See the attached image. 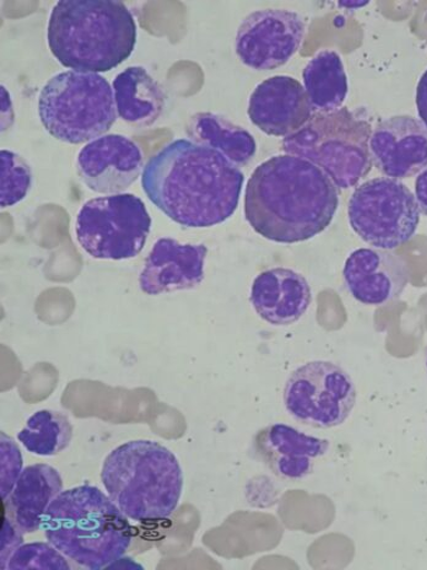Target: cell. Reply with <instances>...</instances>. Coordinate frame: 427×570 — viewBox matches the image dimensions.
I'll return each mask as SVG.
<instances>
[{
    "label": "cell",
    "mask_w": 427,
    "mask_h": 570,
    "mask_svg": "<svg viewBox=\"0 0 427 570\" xmlns=\"http://www.w3.org/2000/svg\"><path fill=\"white\" fill-rule=\"evenodd\" d=\"M256 455L276 476L300 481L310 474L315 461L326 455L327 439L305 434L287 424H271L259 431L254 441Z\"/></svg>",
    "instance_id": "e0dca14e"
},
{
    "label": "cell",
    "mask_w": 427,
    "mask_h": 570,
    "mask_svg": "<svg viewBox=\"0 0 427 570\" xmlns=\"http://www.w3.org/2000/svg\"><path fill=\"white\" fill-rule=\"evenodd\" d=\"M371 125L347 107L314 114L298 132L282 140L289 156L311 161L340 189L358 185L371 171Z\"/></svg>",
    "instance_id": "8992f818"
},
{
    "label": "cell",
    "mask_w": 427,
    "mask_h": 570,
    "mask_svg": "<svg viewBox=\"0 0 427 570\" xmlns=\"http://www.w3.org/2000/svg\"><path fill=\"white\" fill-rule=\"evenodd\" d=\"M22 532L17 528L13 521L3 514L2 522V568L4 569L9 558L22 544Z\"/></svg>",
    "instance_id": "4316f807"
},
{
    "label": "cell",
    "mask_w": 427,
    "mask_h": 570,
    "mask_svg": "<svg viewBox=\"0 0 427 570\" xmlns=\"http://www.w3.org/2000/svg\"><path fill=\"white\" fill-rule=\"evenodd\" d=\"M415 198L418 200L420 210L427 217V166L415 181Z\"/></svg>",
    "instance_id": "f1b7e54d"
},
{
    "label": "cell",
    "mask_w": 427,
    "mask_h": 570,
    "mask_svg": "<svg viewBox=\"0 0 427 570\" xmlns=\"http://www.w3.org/2000/svg\"><path fill=\"white\" fill-rule=\"evenodd\" d=\"M186 132L197 145L217 150L239 168L251 161L257 153L254 136L218 114H196L189 118Z\"/></svg>",
    "instance_id": "44dd1931"
},
{
    "label": "cell",
    "mask_w": 427,
    "mask_h": 570,
    "mask_svg": "<svg viewBox=\"0 0 427 570\" xmlns=\"http://www.w3.org/2000/svg\"><path fill=\"white\" fill-rule=\"evenodd\" d=\"M32 181L31 166L20 154L8 149L0 151V207L20 204L31 191Z\"/></svg>",
    "instance_id": "cb8c5ba5"
},
{
    "label": "cell",
    "mask_w": 427,
    "mask_h": 570,
    "mask_svg": "<svg viewBox=\"0 0 427 570\" xmlns=\"http://www.w3.org/2000/svg\"><path fill=\"white\" fill-rule=\"evenodd\" d=\"M371 159L378 171L403 180L427 166V128L411 116H395L379 124L370 139Z\"/></svg>",
    "instance_id": "9a60e30c"
},
{
    "label": "cell",
    "mask_w": 427,
    "mask_h": 570,
    "mask_svg": "<svg viewBox=\"0 0 427 570\" xmlns=\"http://www.w3.org/2000/svg\"><path fill=\"white\" fill-rule=\"evenodd\" d=\"M249 301L266 323L290 326L306 314L312 302L310 284L300 273L288 268H272L254 281Z\"/></svg>",
    "instance_id": "ac0fdd59"
},
{
    "label": "cell",
    "mask_w": 427,
    "mask_h": 570,
    "mask_svg": "<svg viewBox=\"0 0 427 570\" xmlns=\"http://www.w3.org/2000/svg\"><path fill=\"white\" fill-rule=\"evenodd\" d=\"M338 206L337 186L326 173L289 154L257 166L245 193L248 224L279 244L302 243L325 232Z\"/></svg>",
    "instance_id": "7a4b0ae2"
},
{
    "label": "cell",
    "mask_w": 427,
    "mask_h": 570,
    "mask_svg": "<svg viewBox=\"0 0 427 570\" xmlns=\"http://www.w3.org/2000/svg\"><path fill=\"white\" fill-rule=\"evenodd\" d=\"M39 116L53 138L75 146L90 142L117 121L113 88L97 73L62 71L42 88Z\"/></svg>",
    "instance_id": "52a82bcc"
},
{
    "label": "cell",
    "mask_w": 427,
    "mask_h": 570,
    "mask_svg": "<svg viewBox=\"0 0 427 570\" xmlns=\"http://www.w3.org/2000/svg\"><path fill=\"white\" fill-rule=\"evenodd\" d=\"M2 501L13 491L22 472V458L13 439L2 433Z\"/></svg>",
    "instance_id": "484cf974"
},
{
    "label": "cell",
    "mask_w": 427,
    "mask_h": 570,
    "mask_svg": "<svg viewBox=\"0 0 427 570\" xmlns=\"http://www.w3.org/2000/svg\"><path fill=\"white\" fill-rule=\"evenodd\" d=\"M344 282L355 301L383 306L399 298L409 282L405 261L387 249L359 248L347 259Z\"/></svg>",
    "instance_id": "5bb4252c"
},
{
    "label": "cell",
    "mask_w": 427,
    "mask_h": 570,
    "mask_svg": "<svg viewBox=\"0 0 427 570\" xmlns=\"http://www.w3.org/2000/svg\"><path fill=\"white\" fill-rule=\"evenodd\" d=\"M417 107L420 120L427 128V70L420 78L417 88Z\"/></svg>",
    "instance_id": "83f0119b"
},
{
    "label": "cell",
    "mask_w": 427,
    "mask_h": 570,
    "mask_svg": "<svg viewBox=\"0 0 427 570\" xmlns=\"http://www.w3.org/2000/svg\"><path fill=\"white\" fill-rule=\"evenodd\" d=\"M101 481L111 501L130 520L170 518L183 493V470L171 450L132 441L106 456Z\"/></svg>",
    "instance_id": "5b68a950"
},
{
    "label": "cell",
    "mask_w": 427,
    "mask_h": 570,
    "mask_svg": "<svg viewBox=\"0 0 427 570\" xmlns=\"http://www.w3.org/2000/svg\"><path fill=\"white\" fill-rule=\"evenodd\" d=\"M41 529L69 561L90 570L120 561L133 539L128 518L109 495L90 484L59 494Z\"/></svg>",
    "instance_id": "277c9868"
},
{
    "label": "cell",
    "mask_w": 427,
    "mask_h": 570,
    "mask_svg": "<svg viewBox=\"0 0 427 570\" xmlns=\"http://www.w3.org/2000/svg\"><path fill=\"white\" fill-rule=\"evenodd\" d=\"M425 363H426V370H427V348H426V355H425Z\"/></svg>",
    "instance_id": "4dcf8cb0"
},
{
    "label": "cell",
    "mask_w": 427,
    "mask_h": 570,
    "mask_svg": "<svg viewBox=\"0 0 427 570\" xmlns=\"http://www.w3.org/2000/svg\"><path fill=\"white\" fill-rule=\"evenodd\" d=\"M306 33L305 19L287 9H264L247 16L236 35V53L255 70L287 65L298 53Z\"/></svg>",
    "instance_id": "8fae6325"
},
{
    "label": "cell",
    "mask_w": 427,
    "mask_h": 570,
    "mask_svg": "<svg viewBox=\"0 0 427 570\" xmlns=\"http://www.w3.org/2000/svg\"><path fill=\"white\" fill-rule=\"evenodd\" d=\"M150 229L151 218L145 202L132 194L90 199L76 219L77 242L97 259L137 257L147 244Z\"/></svg>",
    "instance_id": "ba28073f"
},
{
    "label": "cell",
    "mask_w": 427,
    "mask_h": 570,
    "mask_svg": "<svg viewBox=\"0 0 427 570\" xmlns=\"http://www.w3.org/2000/svg\"><path fill=\"white\" fill-rule=\"evenodd\" d=\"M356 403L351 376L335 363L317 361L296 370L284 389V405L304 425L329 430L349 419Z\"/></svg>",
    "instance_id": "30bf717a"
},
{
    "label": "cell",
    "mask_w": 427,
    "mask_h": 570,
    "mask_svg": "<svg viewBox=\"0 0 427 570\" xmlns=\"http://www.w3.org/2000/svg\"><path fill=\"white\" fill-rule=\"evenodd\" d=\"M132 11L117 0H61L52 9L47 41L57 61L81 73H106L132 56Z\"/></svg>",
    "instance_id": "3957f363"
},
{
    "label": "cell",
    "mask_w": 427,
    "mask_h": 570,
    "mask_svg": "<svg viewBox=\"0 0 427 570\" xmlns=\"http://www.w3.org/2000/svg\"><path fill=\"white\" fill-rule=\"evenodd\" d=\"M73 432V425L64 413L41 410L31 415L18 439L32 455L52 458L70 445Z\"/></svg>",
    "instance_id": "603a6c76"
},
{
    "label": "cell",
    "mask_w": 427,
    "mask_h": 570,
    "mask_svg": "<svg viewBox=\"0 0 427 570\" xmlns=\"http://www.w3.org/2000/svg\"><path fill=\"white\" fill-rule=\"evenodd\" d=\"M208 248L203 244H181L162 237L152 246L139 276V287L160 295L198 287L205 279Z\"/></svg>",
    "instance_id": "2e32d148"
},
{
    "label": "cell",
    "mask_w": 427,
    "mask_h": 570,
    "mask_svg": "<svg viewBox=\"0 0 427 570\" xmlns=\"http://www.w3.org/2000/svg\"><path fill=\"white\" fill-rule=\"evenodd\" d=\"M304 88L314 114H331L341 109L349 86L340 56L322 51L304 69Z\"/></svg>",
    "instance_id": "7402d4cb"
},
{
    "label": "cell",
    "mask_w": 427,
    "mask_h": 570,
    "mask_svg": "<svg viewBox=\"0 0 427 570\" xmlns=\"http://www.w3.org/2000/svg\"><path fill=\"white\" fill-rule=\"evenodd\" d=\"M348 217L351 229L366 244L395 249L417 233L420 208L410 189L399 180L378 177L355 189Z\"/></svg>",
    "instance_id": "9c48e42d"
},
{
    "label": "cell",
    "mask_w": 427,
    "mask_h": 570,
    "mask_svg": "<svg viewBox=\"0 0 427 570\" xmlns=\"http://www.w3.org/2000/svg\"><path fill=\"white\" fill-rule=\"evenodd\" d=\"M115 102L118 116L138 128L156 124L162 115L166 92L145 67H128L113 80Z\"/></svg>",
    "instance_id": "ffe728a7"
},
{
    "label": "cell",
    "mask_w": 427,
    "mask_h": 570,
    "mask_svg": "<svg viewBox=\"0 0 427 570\" xmlns=\"http://www.w3.org/2000/svg\"><path fill=\"white\" fill-rule=\"evenodd\" d=\"M247 114L266 135L285 138L298 132L314 116L301 82L289 76L260 82L249 98Z\"/></svg>",
    "instance_id": "4fadbf2b"
},
{
    "label": "cell",
    "mask_w": 427,
    "mask_h": 570,
    "mask_svg": "<svg viewBox=\"0 0 427 570\" xmlns=\"http://www.w3.org/2000/svg\"><path fill=\"white\" fill-rule=\"evenodd\" d=\"M244 183L239 166L189 139L163 147L141 176L151 204L175 223L192 229L229 220L239 207Z\"/></svg>",
    "instance_id": "6da1fadb"
},
{
    "label": "cell",
    "mask_w": 427,
    "mask_h": 570,
    "mask_svg": "<svg viewBox=\"0 0 427 570\" xmlns=\"http://www.w3.org/2000/svg\"><path fill=\"white\" fill-rule=\"evenodd\" d=\"M145 158L137 142L122 135H107L88 142L77 158V171L90 191L120 195L138 181Z\"/></svg>",
    "instance_id": "7c38bea8"
},
{
    "label": "cell",
    "mask_w": 427,
    "mask_h": 570,
    "mask_svg": "<svg viewBox=\"0 0 427 570\" xmlns=\"http://www.w3.org/2000/svg\"><path fill=\"white\" fill-rule=\"evenodd\" d=\"M59 569L69 570L66 557L49 543L36 542L21 544L10 556L4 569Z\"/></svg>",
    "instance_id": "d4e9b609"
},
{
    "label": "cell",
    "mask_w": 427,
    "mask_h": 570,
    "mask_svg": "<svg viewBox=\"0 0 427 570\" xmlns=\"http://www.w3.org/2000/svg\"><path fill=\"white\" fill-rule=\"evenodd\" d=\"M340 7H348V8H361L366 6V3H339Z\"/></svg>",
    "instance_id": "f546056e"
},
{
    "label": "cell",
    "mask_w": 427,
    "mask_h": 570,
    "mask_svg": "<svg viewBox=\"0 0 427 570\" xmlns=\"http://www.w3.org/2000/svg\"><path fill=\"white\" fill-rule=\"evenodd\" d=\"M62 492L63 480L58 470L44 463L28 466L3 501L6 515L22 533L39 531L51 504Z\"/></svg>",
    "instance_id": "d6986e66"
}]
</instances>
